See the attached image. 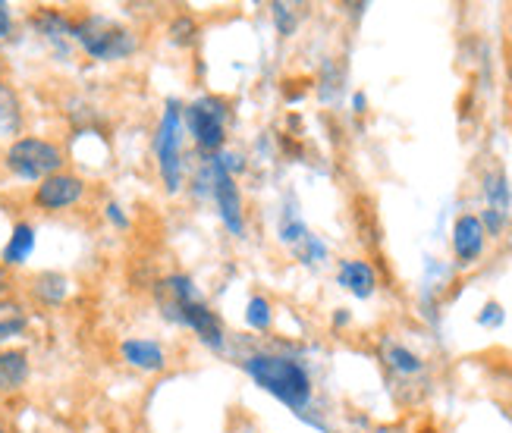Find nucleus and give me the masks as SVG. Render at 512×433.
I'll return each mask as SVG.
<instances>
[{
	"instance_id": "obj_7",
	"label": "nucleus",
	"mask_w": 512,
	"mask_h": 433,
	"mask_svg": "<svg viewBox=\"0 0 512 433\" xmlns=\"http://www.w3.org/2000/svg\"><path fill=\"white\" fill-rule=\"evenodd\" d=\"M82 195H85V182L76 173L63 170V173H54L44 182H38L32 201L41 211H63V208H73Z\"/></svg>"
},
{
	"instance_id": "obj_2",
	"label": "nucleus",
	"mask_w": 512,
	"mask_h": 433,
	"mask_svg": "<svg viewBox=\"0 0 512 433\" xmlns=\"http://www.w3.org/2000/svg\"><path fill=\"white\" fill-rule=\"evenodd\" d=\"M73 38L82 44V51L95 60H123L139 48L136 35L104 16H85L73 22Z\"/></svg>"
},
{
	"instance_id": "obj_25",
	"label": "nucleus",
	"mask_w": 512,
	"mask_h": 433,
	"mask_svg": "<svg viewBox=\"0 0 512 433\" xmlns=\"http://www.w3.org/2000/svg\"><path fill=\"white\" fill-rule=\"evenodd\" d=\"M10 289V277H7V267H0V299H4V292Z\"/></svg>"
},
{
	"instance_id": "obj_15",
	"label": "nucleus",
	"mask_w": 512,
	"mask_h": 433,
	"mask_svg": "<svg viewBox=\"0 0 512 433\" xmlns=\"http://www.w3.org/2000/svg\"><path fill=\"white\" fill-rule=\"evenodd\" d=\"M35 26H38V32L48 38V41H54V44H66V38H73V22L66 19L63 13H57V10H41V13H35Z\"/></svg>"
},
{
	"instance_id": "obj_21",
	"label": "nucleus",
	"mask_w": 512,
	"mask_h": 433,
	"mask_svg": "<svg viewBox=\"0 0 512 433\" xmlns=\"http://www.w3.org/2000/svg\"><path fill=\"white\" fill-rule=\"evenodd\" d=\"M286 10H289L286 4H274V16H277V22H280V32H283V35H289V32H293V26H296V19H289Z\"/></svg>"
},
{
	"instance_id": "obj_27",
	"label": "nucleus",
	"mask_w": 512,
	"mask_h": 433,
	"mask_svg": "<svg viewBox=\"0 0 512 433\" xmlns=\"http://www.w3.org/2000/svg\"><path fill=\"white\" fill-rule=\"evenodd\" d=\"M0 433H7V430H4V427H0Z\"/></svg>"
},
{
	"instance_id": "obj_5",
	"label": "nucleus",
	"mask_w": 512,
	"mask_h": 433,
	"mask_svg": "<svg viewBox=\"0 0 512 433\" xmlns=\"http://www.w3.org/2000/svg\"><path fill=\"white\" fill-rule=\"evenodd\" d=\"M186 123H189V132L195 135V145L202 151H217L224 145V107L214 98L189 104Z\"/></svg>"
},
{
	"instance_id": "obj_17",
	"label": "nucleus",
	"mask_w": 512,
	"mask_h": 433,
	"mask_svg": "<svg viewBox=\"0 0 512 433\" xmlns=\"http://www.w3.org/2000/svg\"><path fill=\"white\" fill-rule=\"evenodd\" d=\"M35 295H38V302L44 305H60L66 299V277L63 273H38L35 277Z\"/></svg>"
},
{
	"instance_id": "obj_22",
	"label": "nucleus",
	"mask_w": 512,
	"mask_h": 433,
	"mask_svg": "<svg viewBox=\"0 0 512 433\" xmlns=\"http://www.w3.org/2000/svg\"><path fill=\"white\" fill-rule=\"evenodd\" d=\"M13 35V19H10V7L0 4V38H10Z\"/></svg>"
},
{
	"instance_id": "obj_8",
	"label": "nucleus",
	"mask_w": 512,
	"mask_h": 433,
	"mask_svg": "<svg viewBox=\"0 0 512 433\" xmlns=\"http://www.w3.org/2000/svg\"><path fill=\"white\" fill-rule=\"evenodd\" d=\"M170 317H176V321L189 324V327H192L198 336H202L208 346H214V349H220V343H224V327H220L217 314L208 311L198 299H189V302H183V305H176V308L170 311Z\"/></svg>"
},
{
	"instance_id": "obj_11",
	"label": "nucleus",
	"mask_w": 512,
	"mask_h": 433,
	"mask_svg": "<svg viewBox=\"0 0 512 433\" xmlns=\"http://www.w3.org/2000/svg\"><path fill=\"white\" fill-rule=\"evenodd\" d=\"M120 352L132 368H142V371H161L167 364L164 349L158 343H151V339H126Z\"/></svg>"
},
{
	"instance_id": "obj_19",
	"label": "nucleus",
	"mask_w": 512,
	"mask_h": 433,
	"mask_svg": "<svg viewBox=\"0 0 512 433\" xmlns=\"http://www.w3.org/2000/svg\"><path fill=\"white\" fill-rule=\"evenodd\" d=\"M387 361H390V368L403 371V374H415V371H421V358H418V355H412V352H409V349H403V346H390V349H387Z\"/></svg>"
},
{
	"instance_id": "obj_23",
	"label": "nucleus",
	"mask_w": 512,
	"mask_h": 433,
	"mask_svg": "<svg viewBox=\"0 0 512 433\" xmlns=\"http://www.w3.org/2000/svg\"><path fill=\"white\" fill-rule=\"evenodd\" d=\"M500 317H503V314H500V308H497V305H487V308H484V314H481V324H497Z\"/></svg>"
},
{
	"instance_id": "obj_1",
	"label": "nucleus",
	"mask_w": 512,
	"mask_h": 433,
	"mask_svg": "<svg viewBox=\"0 0 512 433\" xmlns=\"http://www.w3.org/2000/svg\"><path fill=\"white\" fill-rule=\"evenodd\" d=\"M246 371L252 374V380L267 390L271 396H277L283 405L289 408H305L311 399V380L305 374L302 364H296L293 358H280V355H255L246 361Z\"/></svg>"
},
{
	"instance_id": "obj_20",
	"label": "nucleus",
	"mask_w": 512,
	"mask_h": 433,
	"mask_svg": "<svg viewBox=\"0 0 512 433\" xmlns=\"http://www.w3.org/2000/svg\"><path fill=\"white\" fill-rule=\"evenodd\" d=\"M246 321H249V327H255V330H267V327H271V305H267V299L255 295V299L249 302Z\"/></svg>"
},
{
	"instance_id": "obj_24",
	"label": "nucleus",
	"mask_w": 512,
	"mask_h": 433,
	"mask_svg": "<svg viewBox=\"0 0 512 433\" xmlns=\"http://www.w3.org/2000/svg\"><path fill=\"white\" fill-rule=\"evenodd\" d=\"M107 214H110V220H114V223L126 226V217L120 214V208H117V204H110V208H107Z\"/></svg>"
},
{
	"instance_id": "obj_14",
	"label": "nucleus",
	"mask_w": 512,
	"mask_h": 433,
	"mask_svg": "<svg viewBox=\"0 0 512 433\" xmlns=\"http://www.w3.org/2000/svg\"><path fill=\"white\" fill-rule=\"evenodd\" d=\"M26 327H29V311L16 299H0V343L19 336Z\"/></svg>"
},
{
	"instance_id": "obj_9",
	"label": "nucleus",
	"mask_w": 512,
	"mask_h": 433,
	"mask_svg": "<svg viewBox=\"0 0 512 433\" xmlns=\"http://www.w3.org/2000/svg\"><path fill=\"white\" fill-rule=\"evenodd\" d=\"M484 236H487V230H484L481 217L462 214L456 220V226H453V252H456L459 264H472V261L481 258V252H484Z\"/></svg>"
},
{
	"instance_id": "obj_13",
	"label": "nucleus",
	"mask_w": 512,
	"mask_h": 433,
	"mask_svg": "<svg viewBox=\"0 0 512 433\" xmlns=\"http://www.w3.org/2000/svg\"><path fill=\"white\" fill-rule=\"evenodd\" d=\"M32 248H35V230H32V223H16V230L4 248V267H19V264H26V258L32 255Z\"/></svg>"
},
{
	"instance_id": "obj_18",
	"label": "nucleus",
	"mask_w": 512,
	"mask_h": 433,
	"mask_svg": "<svg viewBox=\"0 0 512 433\" xmlns=\"http://www.w3.org/2000/svg\"><path fill=\"white\" fill-rule=\"evenodd\" d=\"M484 195H487V201H491V208H487V211L506 217V211H509V189H506L503 170L487 173V179H484Z\"/></svg>"
},
{
	"instance_id": "obj_4",
	"label": "nucleus",
	"mask_w": 512,
	"mask_h": 433,
	"mask_svg": "<svg viewBox=\"0 0 512 433\" xmlns=\"http://www.w3.org/2000/svg\"><path fill=\"white\" fill-rule=\"evenodd\" d=\"M158 161H161V176L170 192L180 189V104L170 101L167 113L158 129Z\"/></svg>"
},
{
	"instance_id": "obj_26",
	"label": "nucleus",
	"mask_w": 512,
	"mask_h": 433,
	"mask_svg": "<svg viewBox=\"0 0 512 433\" xmlns=\"http://www.w3.org/2000/svg\"><path fill=\"white\" fill-rule=\"evenodd\" d=\"M506 73H509V88H512V57H509V70Z\"/></svg>"
},
{
	"instance_id": "obj_16",
	"label": "nucleus",
	"mask_w": 512,
	"mask_h": 433,
	"mask_svg": "<svg viewBox=\"0 0 512 433\" xmlns=\"http://www.w3.org/2000/svg\"><path fill=\"white\" fill-rule=\"evenodd\" d=\"M22 126V110L16 91L0 79V135H16Z\"/></svg>"
},
{
	"instance_id": "obj_3",
	"label": "nucleus",
	"mask_w": 512,
	"mask_h": 433,
	"mask_svg": "<svg viewBox=\"0 0 512 433\" xmlns=\"http://www.w3.org/2000/svg\"><path fill=\"white\" fill-rule=\"evenodd\" d=\"M7 170L26 182H44L54 173H63V151L48 142V139H35V135H26V139H16L7 148Z\"/></svg>"
},
{
	"instance_id": "obj_6",
	"label": "nucleus",
	"mask_w": 512,
	"mask_h": 433,
	"mask_svg": "<svg viewBox=\"0 0 512 433\" xmlns=\"http://www.w3.org/2000/svg\"><path fill=\"white\" fill-rule=\"evenodd\" d=\"M211 192H214L220 220L227 223V230L233 236H242V198H239V189L233 182V173L224 167V161H217V157L211 164Z\"/></svg>"
},
{
	"instance_id": "obj_10",
	"label": "nucleus",
	"mask_w": 512,
	"mask_h": 433,
	"mask_svg": "<svg viewBox=\"0 0 512 433\" xmlns=\"http://www.w3.org/2000/svg\"><path fill=\"white\" fill-rule=\"evenodd\" d=\"M29 380V352L7 349L0 352V393H16Z\"/></svg>"
},
{
	"instance_id": "obj_12",
	"label": "nucleus",
	"mask_w": 512,
	"mask_h": 433,
	"mask_svg": "<svg viewBox=\"0 0 512 433\" xmlns=\"http://www.w3.org/2000/svg\"><path fill=\"white\" fill-rule=\"evenodd\" d=\"M374 270L365 264V261H343L340 267V286H346L352 295H359V299H368L374 292Z\"/></svg>"
}]
</instances>
